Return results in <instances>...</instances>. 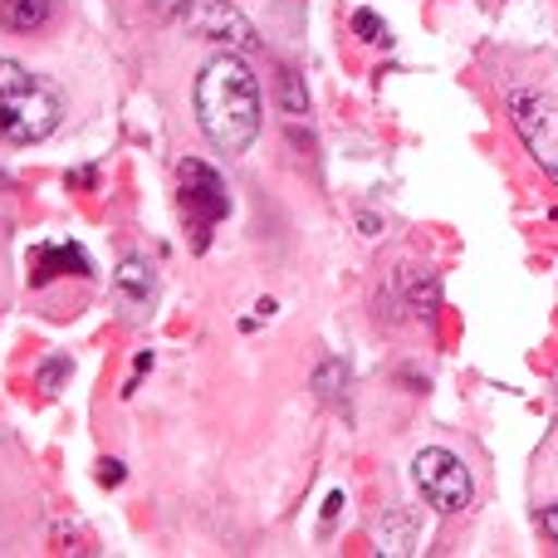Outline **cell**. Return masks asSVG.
<instances>
[{
  "label": "cell",
  "instance_id": "3957f363",
  "mask_svg": "<svg viewBox=\"0 0 558 558\" xmlns=\"http://www.w3.org/2000/svg\"><path fill=\"white\" fill-rule=\"evenodd\" d=\"M177 206H182L186 231H192V251H206L211 231L226 221V211H231V196H226L221 172L196 162V157H186V162L177 167Z\"/></svg>",
  "mask_w": 558,
  "mask_h": 558
},
{
  "label": "cell",
  "instance_id": "8992f818",
  "mask_svg": "<svg viewBox=\"0 0 558 558\" xmlns=\"http://www.w3.org/2000/svg\"><path fill=\"white\" fill-rule=\"evenodd\" d=\"M182 25L192 39H202V45H211V49H231V54H241V49L255 39V25L245 20V10L231 5V0H186Z\"/></svg>",
  "mask_w": 558,
  "mask_h": 558
},
{
  "label": "cell",
  "instance_id": "9c48e42d",
  "mask_svg": "<svg viewBox=\"0 0 558 558\" xmlns=\"http://www.w3.org/2000/svg\"><path fill=\"white\" fill-rule=\"evenodd\" d=\"M49 20V0H5V29H39Z\"/></svg>",
  "mask_w": 558,
  "mask_h": 558
},
{
  "label": "cell",
  "instance_id": "6da1fadb",
  "mask_svg": "<svg viewBox=\"0 0 558 558\" xmlns=\"http://www.w3.org/2000/svg\"><path fill=\"white\" fill-rule=\"evenodd\" d=\"M196 123L206 143L226 157H241L260 133V78L241 54L221 49L196 74Z\"/></svg>",
  "mask_w": 558,
  "mask_h": 558
},
{
  "label": "cell",
  "instance_id": "5b68a950",
  "mask_svg": "<svg viewBox=\"0 0 558 558\" xmlns=\"http://www.w3.org/2000/svg\"><path fill=\"white\" fill-rule=\"evenodd\" d=\"M510 118H514L520 143L530 147V157L549 172V182L558 186V98L554 94H514Z\"/></svg>",
  "mask_w": 558,
  "mask_h": 558
},
{
  "label": "cell",
  "instance_id": "30bf717a",
  "mask_svg": "<svg viewBox=\"0 0 558 558\" xmlns=\"http://www.w3.org/2000/svg\"><path fill=\"white\" fill-rule=\"evenodd\" d=\"M353 35L367 39V45H377V49L392 45V29H387V20L373 15V10H353Z\"/></svg>",
  "mask_w": 558,
  "mask_h": 558
},
{
  "label": "cell",
  "instance_id": "ba28073f",
  "mask_svg": "<svg viewBox=\"0 0 558 558\" xmlns=\"http://www.w3.org/2000/svg\"><path fill=\"white\" fill-rule=\"evenodd\" d=\"M153 294H157V279H153V270H147L143 260H123V265H118V299H123L128 308H137V314H143V308L153 304Z\"/></svg>",
  "mask_w": 558,
  "mask_h": 558
},
{
  "label": "cell",
  "instance_id": "52a82bcc",
  "mask_svg": "<svg viewBox=\"0 0 558 558\" xmlns=\"http://www.w3.org/2000/svg\"><path fill=\"white\" fill-rule=\"evenodd\" d=\"M59 270H74V275H88V255L78 251V245H39L35 255H29V284H49Z\"/></svg>",
  "mask_w": 558,
  "mask_h": 558
},
{
  "label": "cell",
  "instance_id": "8fae6325",
  "mask_svg": "<svg viewBox=\"0 0 558 558\" xmlns=\"http://www.w3.org/2000/svg\"><path fill=\"white\" fill-rule=\"evenodd\" d=\"M74 373V363L69 357H54V363L39 367V392H54V383H64V377Z\"/></svg>",
  "mask_w": 558,
  "mask_h": 558
},
{
  "label": "cell",
  "instance_id": "277c9868",
  "mask_svg": "<svg viewBox=\"0 0 558 558\" xmlns=\"http://www.w3.org/2000/svg\"><path fill=\"white\" fill-rule=\"evenodd\" d=\"M412 475H416V490H422V500L432 505L436 514H461L465 505H471V495H475L471 471L461 465V456L441 451V446H426V451H416Z\"/></svg>",
  "mask_w": 558,
  "mask_h": 558
},
{
  "label": "cell",
  "instance_id": "7c38bea8",
  "mask_svg": "<svg viewBox=\"0 0 558 558\" xmlns=\"http://www.w3.org/2000/svg\"><path fill=\"white\" fill-rule=\"evenodd\" d=\"M539 534L549 544H558V505H544V510H539Z\"/></svg>",
  "mask_w": 558,
  "mask_h": 558
},
{
  "label": "cell",
  "instance_id": "4fadbf2b",
  "mask_svg": "<svg viewBox=\"0 0 558 558\" xmlns=\"http://www.w3.org/2000/svg\"><path fill=\"white\" fill-rule=\"evenodd\" d=\"M98 481H104V485H123V461H98Z\"/></svg>",
  "mask_w": 558,
  "mask_h": 558
},
{
  "label": "cell",
  "instance_id": "7a4b0ae2",
  "mask_svg": "<svg viewBox=\"0 0 558 558\" xmlns=\"http://www.w3.org/2000/svg\"><path fill=\"white\" fill-rule=\"evenodd\" d=\"M64 123V94L49 78L25 74L20 64H0V133L10 147L45 143Z\"/></svg>",
  "mask_w": 558,
  "mask_h": 558
}]
</instances>
